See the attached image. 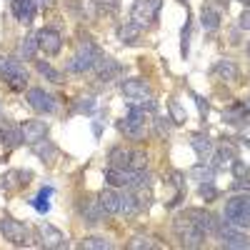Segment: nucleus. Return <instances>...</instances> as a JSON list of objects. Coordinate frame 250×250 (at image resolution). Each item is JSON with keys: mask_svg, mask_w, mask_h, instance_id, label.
Returning <instances> with one entry per match:
<instances>
[{"mask_svg": "<svg viewBox=\"0 0 250 250\" xmlns=\"http://www.w3.org/2000/svg\"><path fill=\"white\" fill-rule=\"evenodd\" d=\"M173 233H175V238L180 240L183 248H200L205 243V233L185 213H178L173 218Z\"/></svg>", "mask_w": 250, "mask_h": 250, "instance_id": "1", "label": "nucleus"}, {"mask_svg": "<svg viewBox=\"0 0 250 250\" xmlns=\"http://www.w3.org/2000/svg\"><path fill=\"white\" fill-rule=\"evenodd\" d=\"M38 50H40V48H38V33L25 35V38H23V43H20V55H23L25 60H33Z\"/></svg>", "mask_w": 250, "mask_h": 250, "instance_id": "29", "label": "nucleus"}, {"mask_svg": "<svg viewBox=\"0 0 250 250\" xmlns=\"http://www.w3.org/2000/svg\"><path fill=\"white\" fill-rule=\"evenodd\" d=\"M105 180L113 185V188H133L135 185V170L133 168H110L105 170Z\"/></svg>", "mask_w": 250, "mask_h": 250, "instance_id": "14", "label": "nucleus"}, {"mask_svg": "<svg viewBox=\"0 0 250 250\" xmlns=\"http://www.w3.org/2000/svg\"><path fill=\"white\" fill-rule=\"evenodd\" d=\"M95 5H98L100 10H108V13H115V10L120 8L118 0H95Z\"/></svg>", "mask_w": 250, "mask_h": 250, "instance_id": "43", "label": "nucleus"}, {"mask_svg": "<svg viewBox=\"0 0 250 250\" xmlns=\"http://www.w3.org/2000/svg\"><path fill=\"white\" fill-rule=\"evenodd\" d=\"M98 203H100V208H103V213H105V215L120 213V195L113 190V188H105V190L98 195Z\"/></svg>", "mask_w": 250, "mask_h": 250, "instance_id": "20", "label": "nucleus"}, {"mask_svg": "<svg viewBox=\"0 0 250 250\" xmlns=\"http://www.w3.org/2000/svg\"><path fill=\"white\" fill-rule=\"evenodd\" d=\"M183 213L190 218L205 235H215V233H218V225H220V223H218L210 213H208V210H203V208H188V210H183Z\"/></svg>", "mask_w": 250, "mask_h": 250, "instance_id": "11", "label": "nucleus"}, {"mask_svg": "<svg viewBox=\"0 0 250 250\" xmlns=\"http://www.w3.org/2000/svg\"><path fill=\"white\" fill-rule=\"evenodd\" d=\"M245 53H248V55H250V43H248V45H245Z\"/></svg>", "mask_w": 250, "mask_h": 250, "instance_id": "51", "label": "nucleus"}, {"mask_svg": "<svg viewBox=\"0 0 250 250\" xmlns=\"http://www.w3.org/2000/svg\"><path fill=\"white\" fill-rule=\"evenodd\" d=\"M240 3H243V5H250V0H240Z\"/></svg>", "mask_w": 250, "mask_h": 250, "instance_id": "52", "label": "nucleus"}, {"mask_svg": "<svg viewBox=\"0 0 250 250\" xmlns=\"http://www.w3.org/2000/svg\"><path fill=\"white\" fill-rule=\"evenodd\" d=\"M213 168L215 170H225V168H230V165L235 163V148H233V143H223L218 150H213Z\"/></svg>", "mask_w": 250, "mask_h": 250, "instance_id": "18", "label": "nucleus"}, {"mask_svg": "<svg viewBox=\"0 0 250 250\" xmlns=\"http://www.w3.org/2000/svg\"><path fill=\"white\" fill-rule=\"evenodd\" d=\"M193 100H195V105H198V110H200V118L205 120L208 113H210V105H208V100H205L203 95H198V93H193Z\"/></svg>", "mask_w": 250, "mask_h": 250, "instance_id": "41", "label": "nucleus"}, {"mask_svg": "<svg viewBox=\"0 0 250 250\" xmlns=\"http://www.w3.org/2000/svg\"><path fill=\"white\" fill-rule=\"evenodd\" d=\"M198 195H200L205 203H213V200L220 198V190H218L213 183H200V185H198Z\"/></svg>", "mask_w": 250, "mask_h": 250, "instance_id": "36", "label": "nucleus"}, {"mask_svg": "<svg viewBox=\"0 0 250 250\" xmlns=\"http://www.w3.org/2000/svg\"><path fill=\"white\" fill-rule=\"evenodd\" d=\"M13 15L20 23H30L35 15V0H13Z\"/></svg>", "mask_w": 250, "mask_h": 250, "instance_id": "25", "label": "nucleus"}, {"mask_svg": "<svg viewBox=\"0 0 250 250\" xmlns=\"http://www.w3.org/2000/svg\"><path fill=\"white\" fill-rule=\"evenodd\" d=\"M223 80H228V83H238V78H240V70H238V65L233 60H228V58H223V60H218L215 62V68H213Z\"/></svg>", "mask_w": 250, "mask_h": 250, "instance_id": "26", "label": "nucleus"}, {"mask_svg": "<svg viewBox=\"0 0 250 250\" xmlns=\"http://www.w3.org/2000/svg\"><path fill=\"white\" fill-rule=\"evenodd\" d=\"M38 73L43 75V78H48L50 83H62V73L55 70L50 62H45V60H38Z\"/></svg>", "mask_w": 250, "mask_h": 250, "instance_id": "33", "label": "nucleus"}, {"mask_svg": "<svg viewBox=\"0 0 250 250\" xmlns=\"http://www.w3.org/2000/svg\"><path fill=\"white\" fill-rule=\"evenodd\" d=\"M230 168H233V175H235V178H245V175H250V168H248L243 160H238V158H235V163L230 165Z\"/></svg>", "mask_w": 250, "mask_h": 250, "instance_id": "42", "label": "nucleus"}, {"mask_svg": "<svg viewBox=\"0 0 250 250\" xmlns=\"http://www.w3.org/2000/svg\"><path fill=\"white\" fill-rule=\"evenodd\" d=\"M218 238L223 248H230V250H250V235L240 233L235 225L230 223H223L218 225Z\"/></svg>", "mask_w": 250, "mask_h": 250, "instance_id": "8", "label": "nucleus"}, {"mask_svg": "<svg viewBox=\"0 0 250 250\" xmlns=\"http://www.w3.org/2000/svg\"><path fill=\"white\" fill-rule=\"evenodd\" d=\"M120 213L125 218H135L138 213H143L140 205H138V198H135V193L130 190V188H125V193L120 195Z\"/></svg>", "mask_w": 250, "mask_h": 250, "instance_id": "23", "label": "nucleus"}, {"mask_svg": "<svg viewBox=\"0 0 250 250\" xmlns=\"http://www.w3.org/2000/svg\"><path fill=\"white\" fill-rule=\"evenodd\" d=\"M123 93L128 95L130 100H148L153 95L150 85H148V80H143V78H130V80H125L123 83Z\"/></svg>", "mask_w": 250, "mask_h": 250, "instance_id": "15", "label": "nucleus"}, {"mask_svg": "<svg viewBox=\"0 0 250 250\" xmlns=\"http://www.w3.org/2000/svg\"><path fill=\"white\" fill-rule=\"evenodd\" d=\"M168 110H170V120H173L175 125H183V123L188 120V113H185V108L180 105L178 100H168Z\"/></svg>", "mask_w": 250, "mask_h": 250, "instance_id": "37", "label": "nucleus"}, {"mask_svg": "<svg viewBox=\"0 0 250 250\" xmlns=\"http://www.w3.org/2000/svg\"><path fill=\"white\" fill-rule=\"evenodd\" d=\"M200 23H203L205 30H218V28H220V13L213 10V8H203Z\"/></svg>", "mask_w": 250, "mask_h": 250, "instance_id": "30", "label": "nucleus"}, {"mask_svg": "<svg viewBox=\"0 0 250 250\" xmlns=\"http://www.w3.org/2000/svg\"><path fill=\"white\" fill-rule=\"evenodd\" d=\"M18 175H20V170H10V173H5L3 178H0V188H13Z\"/></svg>", "mask_w": 250, "mask_h": 250, "instance_id": "44", "label": "nucleus"}, {"mask_svg": "<svg viewBox=\"0 0 250 250\" xmlns=\"http://www.w3.org/2000/svg\"><path fill=\"white\" fill-rule=\"evenodd\" d=\"M145 163H148V155H145L143 150H133L130 168H133V170H140V168H145Z\"/></svg>", "mask_w": 250, "mask_h": 250, "instance_id": "39", "label": "nucleus"}, {"mask_svg": "<svg viewBox=\"0 0 250 250\" xmlns=\"http://www.w3.org/2000/svg\"><path fill=\"white\" fill-rule=\"evenodd\" d=\"M170 183L178 188V190H185V175H183L180 170H173V173H170Z\"/></svg>", "mask_w": 250, "mask_h": 250, "instance_id": "45", "label": "nucleus"}, {"mask_svg": "<svg viewBox=\"0 0 250 250\" xmlns=\"http://www.w3.org/2000/svg\"><path fill=\"white\" fill-rule=\"evenodd\" d=\"M243 105H245V108H248V113H250V95H248V98L243 100Z\"/></svg>", "mask_w": 250, "mask_h": 250, "instance_id": "49", "label": "nucleus"}, {"mask_svg": "<svg viewBox=\"0 0 250 250\" xmlns=\"http://www.w3.org/2000/svg\"><path fill=\"white\" fill-rule=\"evenodd\" d=\"M0 233H3V238L15 245V248H23V245H30V228L25 223H20L10 215H5L3 220H0Z\"/></svg>", "mask_w": 250, "mask_h": 250, "instance_id": "6", "label": "nucleus"}, {"mask_svg": "<svg viewBox=\"0 0 250 250\" xmlns=\"http://www.w3.org/2000/svg\"><path fill=\"white\" fill-rule=\"evenodd\" d=\"M233 190H248L250 193V178L245 175V178H235V183H233Z\"/></svg>", "mask_w": 250, "mask_h": 250, "instance_id": "46", "label": "nucleus"}, {"mask_svg": "<svg viewBox=\"0 0 250 250\" xmlns=\"http://www.w3.org/2000/svg\"><path fill=\"white\" fill-rule=\"evenodd\" d=\"M160 5H163V0H135L133 8H130L133 23H138L140 28H143V25H150L153 20H158Z\"/></svg>", "mask_w": 250, "mask_h": 250, "instance_id": "7", "label": "nucleus"}, {"mask_svg": "<svg viewBox=\"0 0 250 250\" xmlns=\"http://www.w3.org/2000/svg\"><path fill=\"white\" fill-rule=\"evenodd\" d=\"M223 120L228 125H245L248 123V108L243 105V103H235V105L223 110Z\"/></svg>", "mask_w": 250, "mask_h": 250, "instance_id": "24", "label": "nucleus"}, {"mask_svg": "<svg viewBox=\"0 0 250 250\" xmlns=\"http://www.w3.org/2000/svg\"><path fill=\"white\" fill-rule=\"evenodd\" d=\"M0 75L13 90H25L28 85V70L23 68V62L15 58H3L0 60Z\"/></svg>", "mask_w": 250, "mask_h": 250, "instance_id": "5", "label": "nucleus"}, {"mask_svg": "<svg viewBox=\"0 0 250 250\" xmlns=\"http://www.w3.org/2000/svg\"><path fill=\"white\" fill-rule=\"evenodd\" d=\"M153 128H155V135L158 138H168L173 133V120L170 118H163V115H155Z\"/></svg>", "mask_w": 250, "mask_h": 250, "instance_id": "32", "label": "nucleus"}, {"mask_svg": "<svg viewBox=\"0 0 250 250\" xmlns=\"http://www.w3.org/2000/svg\"><path fill=\"white\" fill-rule=\"evenodd\" d=\"M23 143H28V145H35V143H40V140H45V135H48V123H43V120H28V123H23Z\"/></svg>", "mask_w": 250, "mask_h": 250, "instance_id": "17", "label": "nucleus"}, {"mask_svg": "<svg viewBox=\"0 0 250 250\" xmlns=\"http://www.w3.org/2000/svg\"><path fill=\"white\" fill-rule=\"evenodd\" d=\"M118 130L125 133L130 140H145V135H148V128H145V110L140 105H133L128 115L123 120H118Z\"/></svg>", "mask_w": 250, "mask_h": 250, "instance_id": "4", "label": "nucleus"}, {"mask_svg": "<svg viewBox=\"0 0 250 250\" xmlns=\"http://www.w3.org/2000/svg\"><path fill=\"white\" fill-rule=\"evenodd\" d=\"M5 140V133H3V128H0V143H3Z\"/></svg>", "mask_w": 250, "mask_h": 250, "instance_id": "50", "label": "nucleus"}, {"mask_svg": "<svg viewBox=\"0 0 250 250\" xmlns=\"http://www.w3.org/2000/svg\"><path fill=\"white\" fill-rule=\"evenodd\" d=\"M100 58V50L98 45L93 43V40H80V45H78V53L68 60V70L70 73H85V70H93V65L98 62Z\"/></svg>", "mask_w": 250, "mask_h": 250, "instance_id": "3", "label": "nucleus"}, {"mask_svg": "<svg viewBox=\"0 0 250 250\" xmlns=\"http://www.w3.org/2000/svg\"><path fill=\"white\" fill-rule=\"evenodd\" d=\"M3 143H8V145H18V143H23V130H18V128L5 130V140H3Z\"/></svg>", "mask_w": 250, "mask_h": 250, "instance_id": "40", "label": "nucleus"}, {"mask_svg": "<svg viewBox=\"0 0 250 250\" xmlns=\"http://www.w3.org/2000/svg\"><path fill=\"white\" fill-rule=\"evenodd\" d=\"M225 223H230L235 228H250V193L245 195H233L225 203L223 210Z\"/></svg>", "mask_w": 250, "mask_h": 250, "instance_id": "2", "label": "nucleus"}, {"mask_svg": "<svg viewBox=\"0 0 250 250\" xmlns=\"http://www.w3.org/2000/svg\"><path fill=\"white\" fill-rule=\"evenodd\" d=\"M93 70H95V75H98V80H103V83H110V80H115L120 73H123V68H120V62L118 60H113V58H98V62L93 65Z\"/></svg>", "mask_w": 250, "mask_h": 250, "instance_id": "13", "label": "nucleus"}, {"mask_svg": "<svg viewBox=\"0 0 250 250\" xmlns=\"http://www.w3.org/2000/svg\"><path fill=\"white\" fill-rule=\"evenodd\" d=\"M130 160H133V150L125 148V145H115V148L108 150V163L115 165V168H130Z\"/></svg>", "mask_w": 250, "mask_h": 250, "instance_id": "21", "label": "nucleus"}, {"mask_svg": "<svg viewBox=\"0 0 250 250\" xmlns=\"http://www.w3.org/2000/svg\"><path fill=\"white\" fill-rule=\"evenodd\" d=\"M93 108H95V100L88 95V98H78V103H75V113H93Z\"/></svg>", "mask_w": 250, "mask_h": 250, "instance_id": "38", "label": "nucleus"}, {"mask_svg": "<svg viewBox=\"0 0 250 250\" xmlns=\"http://www.w3.org/2000/svg\"><path fill=\"white\" fill-rule=\"evenodd\" d=\"M33 150H35V155L40 158V160H48V163H53L55 158H58V148L50 143V140H40V143H35L33 145Z\"/></svg>", "mask_w": 250, "mask_h": 250, "instance_id": "27", "label": "nucleus"}, {"mask_svg": "<svg viewBox=\"0 0 250 250\" xmlns=\"http://www.w3.org/2000/svg\"><path fill=\"white\" fill-rule=\"evenodd\" d=\"M213 175H215V170L210 168V165H205L203 160L190 168V178H195L198 183H213Z\"/></svg>", "mask_w": 250, "mask_h": 250, "instance_id": "28", "label": "nucleus"}, {"mask_svg": "<svg viewBox=\"0 0 250 250\" xmlns=\"http://www.w3.org/2000/svg\"><path fill=\"white\" fill-rule=\"evenodd\" d=\"M50 195H53V188H43V190L38 193V198H35V200H30V203H33V208H35L38 213H48V210H50V203H48V198H50Z\"/></svg>", "mask_w": 250, "mask_h": 250, "instance_id": "34", "label": "nucleus"}, {"mask_svg": "<svg viewBox=\"0 0 250 250\" xmlns=\"http://www.w3.org/2000/svg\"><path fill=\"white\" fill-rule=\"evenodd\" d=\"M38 240L43 248H68V238L62 235L55 225L50 223H38Z\"/></svg>", "mask_w": 250, "mask_h": 250, "instance_id": "10", "label": "nucleus"}, {"mask_svg": "<svg viewBox=\"0 0 250 250\" xmlns=\"http://www.w3.org/2000/svg\"><path fill=\"white\" fill-rule=\"evenodd\" d=\"M188 40H190V23H185V28H183V45H180L183 55H188Z\"/></svg>", "mask_w": 250, "mask_h": 250, "instance_id": "47", "label": "nucleus"}, {"mask_svg": "<svg viewBox=\"0 0 250 250\" xmlns=\"http://www.w3.org/2000/svg\"><path fill=\"white\" fill-rule=\"evenodd\" d=\"M78 210H80L83 223H88V225H98L103 220V215H105V213H103V208H100V203L90 200V198H83L78 203Z\"/></svg>", "mask_w": 250, "mask_h": 250, "instance_id": "16", "label": "nucleus"}, {"mask_svg": "<svg viewBox=\"0 0 250 250\" xmlns=\"http://www.w3.org/2000/svg\"><path fill=\"white\" fill-rule=\"evenodd\" d=\"M238 28H240V30H250V10H245V13L238 18Z\"/></svg>", "mask_w": 250, "mask_h": 250, "instance_id": "48", "label": "nucleus"}, {"mask_svg": "<svg viewBox=\"0 0 250 250\" xmlns=\"http://www.w3.org/2000/svg\"><path fill=\"white\" fill-rule=\"evenodd\" d=\"M140 33H143V28L138 25V23H123V25H118V30H115V35H118V40L120 43H125V45H133V43H138V38H140Z\"/></svg>", "mask_w": 250, "mask_h": 250, "instance_id": "22", "label": "nucleus"}, {"mask_svg": "<svg viewBox=\"0 0 250 250\" xmlns=\"http://www.w3.org/2000/svg\"><path fill=\"white\" fill-rule=\"evenodd\" d=\"M128 248L130 250H153V248H160V245L150 235H135V238L128 240Z\"/></svg>", "mask_w": 250, "mask_h": 250, "instance_id": "31", "label": "nucleus"}, {"mask_svg": "<svg viewBox=\"0 0 250 250\" xmlns=\"http://www.w3.org/2000/svg\"><path fill=\"white\" fill-rule=\"evenodd\" d=\"M190 148L195 150V155L203 160V163H208V160H210V155H213V140L210 138H208L205 133H193L190 135Z\"/></svg>", "mask_w": 250, "mask_h": 250, "instance_id": "19", "label": "nucleus"}, {"mask_svg": "<svg viewBox=\"0 0 250 250\" xmlns=\"http://www.w3.org/2000/svg\"><path fill=\"white\" fill-rule=\"evenodd\" d=\"M80 248H88V250H110L113 243L105 240V238H100V235H93V238H85V240H83Z\"/></svg>", "mask_w": 250, "mask_h": 250, "instance_id": "35", "label": "nucleus"}, {"mask_svg": "<svg viewBox=\"0 0 250 250\" xmlns=\"http://www.w3.org/2000/svg\"><path fill=\"white\" fill-rule=\"evenodd\" d=\"M38 48L45 55H58L62 50V35L53 28H43L38 30Z\"/></svg>", "mask_w": 250, "mask_h": 250, "instance_id": "12", "label": "nucleus"}, {"mask_svg": "<svg viewBox=\"0 0 250 250\" xmlns=\"http://www.w3.org/2000/svg\"><path fill=\"white\" fill-rule=\"evenodd\" d=\"M25 100H28V105L33 110H38V113H55L58 110L55 98L50 93H45L43 88H30L28 95H25Z\"/></svg>", "mask_w": 250, "mask_h": 250, "instance_id": "9", "label": "nucleus"}, {"mask_svg": "<svg viewBox=\"0 0 250 250\" xmlns=\"http://www.w3.org/2000/svg\"><path fill=\"white\" fill-rule=\"evenodd\" d=\"M178 3H185V5H188V0H178Z\"/></svg>", "mask_w": 250, "mask_h": 250, "instance_id": "53", "label": "nucleus"}]
</instances>
